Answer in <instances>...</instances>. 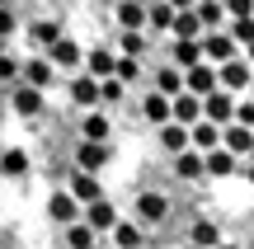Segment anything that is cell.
<instances>
[{"label":"cell","mask_w":254,"mask_h":249,"mask_svg":"<svg viewBox=\"0 0 254 249\" xmlns=\"http://www.w3.org/2000/svg\"><path fill=\"white\" fill-rule=\"evenodd\" d=\"M221 146H226L236 160L254 155V127H245V122H226V127H221Z\"/></svg>","instance_id":"obj_1"},{"label":"cell","mask_w":254,"mask_h":249,"mask_svg":"<svg viewBox=\"0 0 254 249\" xmlns=\"http://www.w3.org/2000/svg\"><path fill=\"white\" fill-rule=\"evenodd\" d=\"M240 174H245V179H250V188H254V155H250V165L240 169Z\"/></svg>","instance_id":"obj_2"},{"label":"cell","mask_w":254,"mask_h":249,"mask_svg":"<svg viewBox=\"0 0 254 249\" xmlns=\"http://www.w3.org/2000/svg\"><path fill=\"white\" fill-rule=\"evenodd\" d=\"M250 85H254V80H250Z\"/></svg>","instance_id":"obj_4"},{"label":"cell","mask_w":254,"mask_h":249,"mask_svg":"<svg viewBox=\"0 0 254 249\" xmlns=\"http://www.w3.org/2000/svg\"><path fill=\"white\" fill-rule=\"evenodd\" d=\"M245 61L254 66V38H250V43H245Z\"/></svg>","instance_id":"obj_3"}]
</instances>
